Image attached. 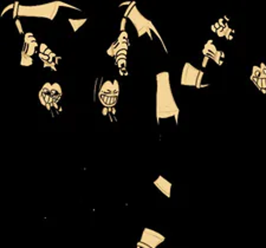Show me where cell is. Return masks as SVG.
Returning a JSON list of instances; mask_svg holds the SVG:
<instances>
[{
    "label": "cell",
    "mask_w": 266,
    "mask_h": 248,
    "mask_svg": "<svg viewBox=\"0 0 266 248\" xmlns=\"http://www.w3.org/2000/svg\"><path fill=\"white\" fill-rule=\"evenodd\" d=\"M156 93H155V118L160 125L161 119L174 118L175 124H179L180 109L173 95L168 71H162L156 75Z\"/></svg>",
    "instance_id": "1"
},
{
    "label": "cell",
    "mask_w": 266,
    "mask_h": 248,
    "mask_svg": "<svg viewBox=\"0 0 266 248\" xmlns=\"http://www.w3.org/2000/svg\"><path fill=\"white\" fill-rule=\"evenodd\" d=\"M59 0L51 1L42 5H20L19 6V17H27V18H44L53 20L59 10Z\"/></svg>",
    "instance_id": "2"
},
{
    "label": "cell",
    "mask_w": 266,
    "mask_h": 248,
    "mask_svg": "<svg viewBox=\"0 0 266 248\" xmlns=\"http://www.w3.org/2000/svg\"><path fill=\"white\" fill-rule=\"evenodd\" d=\"M128 19L130 20V22L134 25L136 32H137V37H142L144 34H147L150 40H154V36L151 32V24L153 22L149 20L148 18H146L141 12L138 11L137 6H135L133 8V11L130 12Z\"/></svg>",
    "instance_id": "3"
},
{
    "label": "cell",
    "mask_w": 266,
    "mask_h": 248,
    "mask_svg": "<svg viewBox=\"0 0 266 248\" xmlns=\"http://www.w3.org/2000/svg\"><path fill=\"white\" fill-rule=\"evenodd\" d=\"M164 240H166V237L162 234H160L159 232H155L150 228H144L140 241H137V243H136V247L157 248L162 242H164Z\"/></svg>",
    "instance_id": "4"
},
{
    "label": "cell",
    "mask_w": 266,
    "mask_h": 248,
    "mask_svg": "<svg viewBox=\"0 0 266 248\" xmlns=\"http://www.w3.org/2000/svg\"><path fill=\"white\" fill-rule=\"evenodd\" d=\"M200 75H201V70H199L198 67H195L194 65H192L188 62L185 63L183 69H182V73H181V85L182 87H196Z\"/></svg>",
    "instance_id": "5"
},
{
    "label": "cell",
    "mask_w": 266,
    "mask_h": 248,
    "mask_svg": "<svg viewBox=\"0 0 266 248\" xmlns=\"http://www.w3.org/2000/svg\"><path fill=\"white\" fill-rule=\"evenodd\" d=\"M252 83L258 87L259 91L266 95V65L260 63V65H254L252 67V73L250 76Z\"/></svg>",
    "instance_id": "6"
},
{
    "label": "cell",
    "mask_w": 266,
    "mask_h": 248,
    "mask_svg": "<svg viewBox=\"0 0 266 248\" xmlns=\"http://www.w3.org/2000/svg\"><path fill=\"white\" fill-rule=\"evenodd\" d=\"M154 185H155V187H156V188H157V189H159L160 192L164 195V196L170 197L173 184L170 183L167 178H164L162 175H159V176H157V178L154 181Z\"/></svg>",
    "instance_id": "7"
},
{
    "label": "cell",
    "mask_w": 266,
    "mask_h": 248,
    "mask_svg": "<svg viewBox=\"0 0 266 248\" xmlns=\"http://www.w3.org/2000/svg\"><path fill=\"white\" fill-rule=\"evenodd\" d=\"M86 22H88L86 18H83V19H72V18H69V24L71 25L74 32H77Z\"/></svg>",
    "instance_id": "8"
},
{
    "label": "cell",
    "mask_w": 266,
    "mask_h": 248,
    "mask_svg": "<svg viewBox=\"0 0 266 248\" xmlns=\"http://www.w3.org/2000/svg\"><path fill=\"white\" fill-rule=\"evenodd\" d=\"M32 64H33V59H32V57H29L25 52L21 51V59H20L21 66H31Z\"/></svg>",
    "instance_id": "9"
},
{
    "label": "cell",
    "mask_w": 266,
    "mask_h": 248,
    "mask_svg": "<svg viewBox=\"0 0 266 248\" xmlns=\"http://www.w3.org/2000/svg\"><path fill=\"white\" fill-rule=\"evenodd\" d=\"M37 49H39V44L37 43H32L30 45H27V49H26V54L29 57H32L33 54L37 52Z\"/></svg>",
    "instance_id": "10"
},
{
    "label": "cell",
    "mask_w": 266,
    "mask_h": 248,
    "mask_svg": "<svg viewBox=\"0 0 266 248\" xmlns=\"http://www.w3.org/2000/svg\"><path fill=\"white\" fill-rule=\"evenodd\" d=\"M37 42V39H36V37L33 36V33L32 32H27L25 36H24V43L27 44V45H30L32 43H36Z\"/></svg>",
    "instance_id": "11"
},
{
    "label": "cell",
    "mask_w": 266,
    "mask_h": 248,
    "mask_svg": "<svg viewBox=\"0 0 266 248\" xmlns=\"http://www.w3.org/2000/svg\"><path fill=\"white\" fill-rule=\"evenodd\" d=\"M117 67H118V70H122V69H127V59H121V60H118L115 63Z\"/></svg>",
    "instance_id": "12"
},
{
    "label": "cell",
    "mask_w": 266,
    "mask_h": 248,
    "mask_svg": "<svg viewBox=\"0 0 266 248\" xmlns=\"http://www.w3.org/2000/svg\"><path fill=\"white\" fill-rule=\"evenodd\" d=\"M19 2L18 1H16L14 2V8L12 10V19H16L17 18V15H18V12H19Z\"/></svg>",
    "instance_id": "13"
},
{
    "label": "cell",
    "mask_w": 266,
    "mask_h": 248,
    "mask_svg": "<svg viewBox=\"0 0 266 248\" xmlns=\"http://www.w3.org/2000/svg\"><path fill=\"white\" fill-rule=\"evenodd\" d=\"M16 26H17V29H18V32H19V34H21V36H25V34H26V33L24 32V29H22V26H21L20 19H16Z\"/></svg>",
    "instance_id": "14"
},
{
    "label": "cell",
    "mask_w": 266,
    "mask_h": 248,
    "mask_svg": "<svg viewBox=\"0 0 266 248\" xmlns=\"http://www.w3.org/2000/svg\"><path fill=\"white\" fill-rule=\"evenodd\" d=\"M52 87L59 95H63V90H62V87L59 85V83H57V82H56V83H52Z\"/></svg>",
    "instance_id": "15"
},
{
    "label": "cell",
    "mask_w": 266,
    "mask_h": 248,
    "mask_svg": "<svg viewBox=\"0 0 266 248\" xmlns=\"http://www.w3.org/2000/svg\"><path fill=\"white\" fill-rule=\"evenodd\" d=\"M47 49H49V47H47V45H46V44L40 43V44H39V49H38V51H39L38 53H45Z\"/></svg>",
    "instance_id": "16"
},
{
    "label": "cell",
    "mask_w": 266,
    "mask_h": 248,
    "mask_svg": "<svg viewBox=\"0 0 266 248\" xmlns=\"http://www.w3.org/2000/svg\"><path fill=\"white\" fill-rule=\"evenodd\" d=\"M13 8H14V2L10 4L9 6H6V7L2 10V12H1V17H2V15H5V13H6V12H9L10 10H13Z\"/></svg>",
    "instance_id": "17"
},
{
    "label": "cell",
    "mask_w": 266,
    "mask_h": 248,
    "mask_svg": "<svg viewBox=\"0 0 266 248\" xmlns=\"http://www.w3.org/2000/svg\"><path fill=\"white\" fill-rule=\"evenodd\" d=\"M38 57H39V59L42 60L43 63H45V62H49V59H50V57H49V56H46L45 53H38Z\"/></svg>",
    "instance_id": "18"
},
{
    "label": "cell",
    "mask_w": 266,
    "mask_h": 248,
    "mask_svg": "<svg viewBox=\"0 0 266 248\" xmlns=\"http://www.w3.org/2000/svg\"><path fill=\"white\" fill-rule=\"evenodd\" d=\"M126 25H127V18H122V22H121V32H124L126 31Z\"/></svg>",
    "instance_id": "19"
},
{
    "label": "cell",
    "mask_w": 266,
    "mask_h": 248,
    "mask_svg": "<svg viewBox=\"0 0 266 248\" xmlns=\"http://www.w3.org/2000/svg\"><path fill=\"white\" fill-rule=\"evenodd\" d=\"M208 60H209V57H207V56H206V57H203V59H202V63H201V66L203 67V69H205V67L207 66V63H208Z\"/></svg>",
    "instance_id": "20"
},
{
    "label": "cell",
    "mask_w": 266,
    "mask_h": 248,
    "mask_svg": "<svg viewBox=\"0 0 266 248\" xmlns=\"http://www.w3.org/2000/svg\"><path fill=\"white\" fill-rule=\"evenodd\" d=\"M121 59H127V54H118L115 57V63L118 62V60H121Z\"/></svg>",
    "instance_id": "21"
},
{
    "label": "cell",
    "mask_w": 266,
    "mask_h": 248,
    "mask_svg": "<svg viewBox=\"0 0 266 248\" xmlns=\"http://www.w3.org/2000/svg\"><path fill=\"white\" fill-rule=\"evenodd\" d=\"M99 79L97 78L95 80V87H94V100H96V93H97V82H98Z\"/></svg>",
    "instance_id": "22"
},
{
    "label": "cell",
    "mask_w": 266,
    "mask_h": 248,
    "mask_svg": "<svg viewBox=\"0 0 266 248\" xmlns=\"http://www.w3.org/2000/svg\"><path fill=\"white\" fill-rule=\"evenodd\" d=\"M109 114H110L109 109H108V108H103V110H102V115H103V116H109Z\"/></svg>",
    "instance_id": "23"
},
{
    "label": "cell",
    "mask_w": 266,
    "mask_h": 248,
    "mask_svg": "<svg viewBox=\"0 0 266 248\" xmlns=\"http://www.w3.org/2000/svg\"><path fill=\"white\" fill-rule=\"evenodd\" d=\"M131 4V1H126V2H122L121 5H118V7H123V6H129Z\"/></svg>",
    "instance_id": "24"
},
{
    "label": "cell",
    "mask_w": 266,
    "mask_h": 248,
    "mask_svg": "<svg viewBox=\"0 0 266 248\" xmlns=\"http://www.w3.org/2000/svg\"><path fill=\"white\" fill-rule=\"evenodd\" d=\"M59 60H62V57H59V56H57L56 58H54V64L58 65L59 64Z\"/></svg>",
    "instance_id": "25"
},
{
    "label": "cell",
    "mask_w": 266,
    "mask_h": 248,
    "mask_svg": "<svg viewBox=\"0 0 266 248\" xmlns=\"http://www.w3.org/2000/svg\"><path fill=\"white\" fill-rule=\"evenodd\" d=\"M50 69L52 71H57V67H56V64L54 63H50Z\"/></svg>",
    "instance_id": "26"
},
{
    "label": "cell",
    "mask_w": 266,
    "mask_h": 248,
    "mask_svg": "<svg viewBox=\"0 0 266 248\" xmlns=\"http://www.w3.org/2000/svg\"><path fill=\"white\" fill-rule=\"evenodd\" d=\"M43 67H44V69H46V67H50V63H49V62H45V63H43Z\"/></svg>",
    "instance_id": "27"
}]
</instances>
